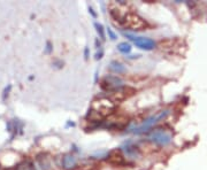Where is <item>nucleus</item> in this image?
I'll use <instances>...</instances> for the list:
<instances>
[{"mask_svg": "<svg viewBox=\"0 0 207 170\" xmlns=\"http://www.w3.org/2000/svg\"><path fill=\"white\" fill-rule=\"evenodd\" d=\"M109 13H111L114 21L124 29L138 31V30H145L150 27L149 23L142 16H139L137 13L131 12V10L121 12L120 5H116L115 8H111Z\"/></svg>", "mask_w": 207, "mask_h": 170, "instance_id": "f257e3e1", "label": "nucleus"}, {"mask_svg": "<svg viewBox=\"0 0 207 170\" xmlns=\"http://www.w3.org/2000/svg\"><path fill=\"white\" fill-rule=\"evenodd\" d=\"M116 108V104L113 102L109 98H99L92 101L90 107L89 117L92 121H100L107 116H109Z\"/></svg>", "mask_w": 207, "mask_h": 170, "instance_id": "f03ea898", "label": "nucleus"}, {"mask_svg": "<svg viewBox=\"0 0 207 170\" xmlns=\"http://www.w3.org/2000/svg\"><path fill=\"white\" fill-rule=\"evenodd\" d=\"M168 114H169L168 111H160V112H158L156 114H154V115L150 116L149 118H146L140 125H138L137 128H135V129H133V132L135 133H143V132H145V131H147L150 128H152L154 124H156L159 121L166 118Z\"/></svg>", "mask_w": 207, "mask_h": 170, "instance_id": "7ed1b4c3", "label": "nucleus"}, {"mask_svg": "<svg viewBox=\"0 0 207 170\" xmlns=\"http://www.w3.org/2000/svg\"><path fill=\"white\" fill-rule=\"evenodd\" d=\"M108 93H111L109 99L113 102L117 104V102H121V101H124V100L129 99L131 95L136 93V90L130 87V86H121V87L114 90L112 92H108Z\"/></svg>", "mask_w": 207, "mask_h": 170, "instance_id": "20e7f679", "label": "nucleus"}, {"mask_svg": "<svg viewBox=\"0 0 207 170\" xmlns=\"http://www.w3.org/2000/svg\"><path fill=\"white\" fill-rule=\"evenodd\" d=\"M100 86L102 90L107 91V92H112L114 90L123 86V80L117 77V76H113V75H109V76H106L101 83H100Z\"/></svg>", "mask_w": 207, "mask_h": 170, "instance_id": "39448f33", "label": "nucleus"}, {"mask_svg": "<svg viewBox=\"0 0 207 170\" xmlns=\"http://www.w3.org/2000/svg\"><path fill=\"white\" fill-rule=\"evenodd\" d=\"M150 140L153 141L154 144H156V145L166 146V145L170 144V141H171V136H170L169 133L166 132V131L161 130V129H158V130H154V131L151 132Z\"/></svg>", "mask_w": 207, "mask_h": 170, "instance_id": "423d86ee", "label": "nucleus"}, {"mask_svg": "<svg viewBox=\"0 0 207 170\" xmlns=\"http://www.w3.org/2000/svg\"><path fill=\"white\" fill-rule=\"evenodd\" d=\"M127 37H129L133 41V44L142 48V50H145V51H151L155 47V43L154 40H152L151 38H146V37H135L132 35H127Z\"/></svg>", "mask_w": 207, "mask_h": 170, "instance_id": "0eeeda50", "label": "nucleus"}, {"mask_svg": "<svg viewBox=\"0 0 207 170\" xmlns=\"http://www.w3.org/2000/svg\"><path fill=\"white\" fill-rule=\"evenodd\" d=\"M101 169V163L95 161V160H86L81 162L79 164L76 166L74 170H100Z\"/></svg>", "mask_w": 207, "mask_h": 170, "instance_id": "6e6552de", "label": "nucleus"}, {"mask_svg": "<svg viewBox=\"0 0 207 170\" xmlns=\"http://www.w3.org/2000/svg\"><path fill=\"white\" fill-rule=\"evenodd\" d=\"M109 163H112L113 166H117V167H121V166H124L127 163L123 154L121 153V151H112L109 154V159H108Z\"/></svg>", "mask_w": 207, "mask_h": 170, "instance_id": "1a4fd4ad", "label": "nucleus"}, {"mask_svg": "<svg viewBox=\"0 0 207 170\" xmlns=\"http://www.w3.org/2000/svg\"><path fill=\"white\" fill-rule=\"evenodd\" d=\"M62 166H63V168L67 170L69 169H75L76 168V160L75 157L73 156V155H66L65 157H63V161H62Z\"/></svg>", "mask_w": 207, "mask_h": 170, "instance_id": "9d476101", "label": "nucleus"}, {"mask_svg": "<svg viewBox=\"0 0 207 170\" xmlns=\"http://www.w3.org/2000/svg\"><path fill=\"white\" fill-rule=\"evenodd\" d=\"M117 50L123 54H128V53L131 52V46L128 43H120L119 46H117Z\"/></svg>", "mask_w": 207, "mask_h": 170, "instance_id": "9b49d317", "label": "nucleus"}, {"mask_svg": "<svg viewBox=\"0 0 207 170\" xmlns=\"http://www.w3.org/2000/svg\"><path fill=\"white\" fill-rule=\"evenodd\" d=\"M111 69H112L113 71H115V73H117V74L124 71V67H123L121 63H119V62H112V63H111Z\"/></svg>", "mask_w": 207, "mask_h": 170, "instance_id": "f8f14e48", "label": "nucleus"}, {"mask_svg": "<svg viewBox=\"0 0 207 170\" xmlns=\"http://www.w3.org/2000/svg\"><path fill=\"white\" fill-rule=\"evenodd\" d=\"M95 28H97V31H98V34H100V37H101V38L105 37V34H104V29H102V25H101V24H98V23H95Z\"/></svg>", "mask_w": 207, "mask_h": 170, "instance_id": "ddd939ff", "label": "nucleus"}, {"mask_svg": "<svg viewBox=\"0 0 207 170\" xmlns=\"http://www.w3.org/2000/svg\"><path fill=\"white\" fill-rule=\"evenodd\" d=\"M108 34H109V36H111V38H112V39H116V36H115V34H114L113 31L111 30V29H108Z\"/></svg>", "mask_w": 207, "mask_h": 170, "instance_id": "4468645a", "label": "nucleus"}]
</instances>
